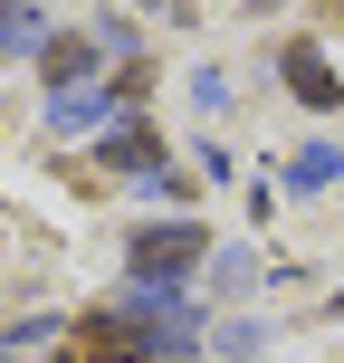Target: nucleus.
Masks as SVG:
<instances>
[{
  "label": "nucleus",
  "mask_w": 344,
  "mask_h": 363,
  "mask_svg": "<svg viewBox=\"0 0 344 363\" xmlns=\"http://www.w3.org/2000/svg\"><path fill=\"white\" fill-rule=\"evenodd\" d=\"M192 258H201V230H192V220L134 230V277H192Z\"/></svg>",
  "instance_id": "nucleus-1"
},
{
  "label": "nucleus",
  "mask_w": 344,
  "mask_h": 363,
  "mask_svg": "<svg viewBox=\"0 0 344 363\" xmlns=\"http://www.w3.org/2000/svg\"><path fill=\"white\" fill-rule=\"evenodd\" d=\"M87 363H163V345H153L134 315H96L87 325Z\"/></svg>",
  "instance_id": "nucleus-2"
},
{
  "label": "nucleus",
  "mask_w": 344,
  "mask_h": 363,
  "mask_svg": "<svg viewBox=\"0 0 344 363\" xmlns=\"http://www.w3.org/2000/svg\"><path fill=\"white\" fill-rule=\"evenodd\" d=\"M277 67H287V96H306V106H335V96H344V86H335V67L306 48V38H296V48L277 57Z\"/></svg>",
  "instance_id": "nucleus-3"
},
{
  "label": "nucleus",
  "mask_w": 344,
  "mask_h": 363,
  "mask_svg": "<svg viewBox=\"0 0 344 363\" xmlns=\"http://www.w3.org/2000/svg\"><path fill=\"white\" fill-rule=\"evenodd\" d=\"M106 163H115V172H153V163H163V144H153L144 125H125V134H106Z\"/></svg>",
  "instance_id": "nucleus-4"
},
{
  "label": "nucleus",
  "mask_w": 344,
  "mask_h": 363,
  "mask_svg": "<svg viewBox=\"0 0 344 363\" xmlns=\"http://www.w3.org/2000/svg\"><path fill=\"white\" fill-rule=\"evenodd\" d=\"M87 67H96V48H87V38H48V86H77Z\"/></svg>",
  "instance_id": "nucleus-5"
},
{
  "label": "nucleus",
  "mask_w": 344,
  "mask_h": 363,
  "mask_svg": "<svg viewBox=\"0 0 344 363\" xmlns=\"http://www.w3.org/2000/svg\"><path fill=\"white\" fill-rule=\"evenodd\" d=\"M335 172H344V153H326V144L296 153V182H306V191H316V182H335Z\"/></svg>",
  "instance_id": "nucleus-6"
},
{
  "label": "nucleus",
  "mask_w": 344,
  "mask_h": 363,
  "mask_svg": "<svg viewBox=\"0 0 344 363\" xmlns=\"http://www.w3.org/2000/svg\"><path fill=\"white\" fill-rule=\"evenodd\" d=\"M29 38H38V19H29V10H0V48H29Z\"/></svg>",
  "instance_id": "nucleus-7"
},
{
  "label": "nucleus",
  "mask_w": 344,
  "mask_h": 363,
  "mask_svg": "<svg viewBox=\"0 0 344 363\" xmlns=\"http://www.w3.org/2000/svg\"><path fill=\"white\" fill-rule=\"evenodd\" d=\"M0 10H10V0H0Z\"/></svg>",
  "instance_id": "nucleus-8"
}]
</instances>
